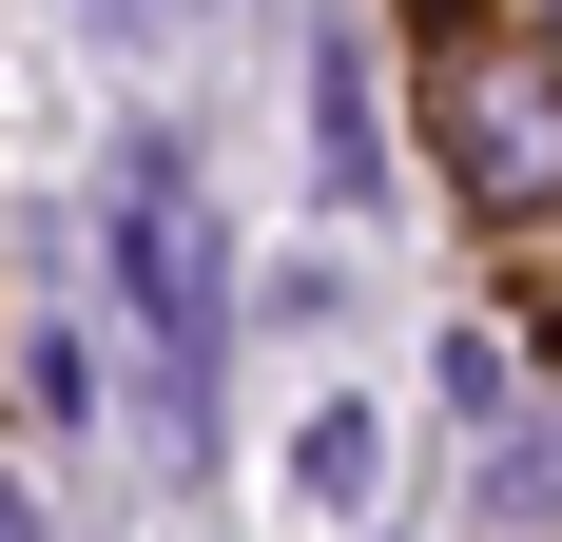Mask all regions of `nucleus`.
Returning a JSON list of instances; mask_svg holds the SVG:
<instances>
[{
  "label": "nucleus",
  "instance_id": "f257e3e1",
  "mask_svg": "<svg viewBox=\"0 0 562 542\" xmlns=\"http://www.w3.org/2000/svg\"><path fill=\"white\" fill-rule=\"evenodd\" d=\"M291 485H311V504L349 523V504H369V407H311V445H291Z\"/></svg>",
  "mask_w": 562,
  "mask_h": 542
},
{
  "label": "nucleus",
  "instance_id": "f03ea898",
  "mask_svg": "<svg viewBox=\"0 0 562 542\" xmlns=\"http://www.w3.org/2000/svg\"><path fill=\"white\" fill-rule=\"evenodd\" d=\"M0 542H20V485H0Z\"/></svg>",
  "mask_w": 562,
  "mask_h": 542
}]
</instances>
